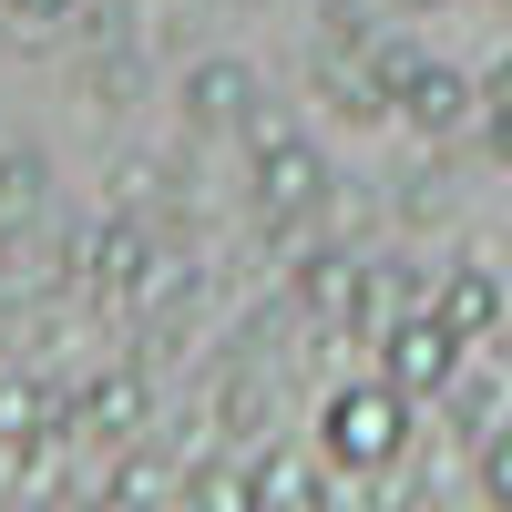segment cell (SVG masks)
I'll use <instances>...</instances> for the list:
<instances>
[{
    "mask_svg": "<svg viewBox=\"0 0 512 512\" xmlns=\"http://www.w3.org/2000/svg\"><path fill=\"white\" fill-rule=\"evenodd\" d=\"M246 103H256V72L246 62H195L185 72V113L195 123H246Z\"/></svg>",
    "mask_w": 512,
    "mask_h": 512,
    "instance_id": "obj_9",
    "label": "cell"
},
{
    "mask_svg": "<svg viewBox=\"0 0 512 512\" xmlns=\"http://www.w3.org/2000/svg\"><path fill=\"white\" fill-rule=\"evenodd\" d=\"M482 134H492V154L512 164V82H502V93H492V113H482Z\"/></svg>",
    "mask_w": 512,
    "mask_h": 512,
    "instance_id": "obj_15",
    "label": "cell"
},
{
    "mask_svg": "<svg viewBox=\"0 0 512 512\" xmlns=\"http://www.w3.org/2000/svg\"><path fill=\"white\" fill-rule=\"evenodd\" d=\"M431 318H441L451 338H472V349H482V338L502 328V287H492V267H451V277L431 287Z\"/></svg>",
    "mask_w": 512,
    "mask_h": 512,
    "instance_id": "obj_7",
    "label": "cell"
},
{
    "mask_svg": "<svg viewBox=\"0 0 512 512\" xmlns=\"http://www.w3.org/2000/svg\"><path fill=\"white\" fill-rule=\"evenodd\" d=\"M472 103H482V82H472V72H451V62H420V72H410V93H400V113H410L431 144H451L461 123H472Z\"/></svg>",
    "mask_w": 512,
    "mask_h": 512,
    "instance_id": "obj_5",
    "label": "cell"
},
{
    "mask_svg": "<svg viewBox=\"0 0 512 512\" xmlns=\"http://www.w3.org/2000/svg\"><path fill=\"white\" fill-rule=\"evenodd\" d=\"M41 154H0V226H31V205H41Z\"/></svg>",
    "mask_w": 512,
    "mask_h": 512,
    "instance_id": "obj_13",
    "label": "cell"
},
{
    "mask_svg": "<svg viewBox=\"0 0 512 512\" xmlns=\"http://www.w3.org/2000/svg\"><path fill=\"white\" fill-rule=\"evenodd\" d=\"M72 431V400L52 390L41 369H0V451L11 461H31L41 441H62Z\"/></svg>",
    "mask_w": 512,
    "mask_h": 512,
    "instance_id": "obj_3",
    "label": "cell"
},
{
    "mask_svg": "<svg viewBox=\"0 0 512 512\" xmlns=\"http://www.w3.org/2000/svg\"><path fill=\"white\" fill-rule=\"evenodd\" d=\"M400 11H441V0H400Z\"/></svg>",
    "mask_w": 512,
    "mask_h": 512,
    "instance_id": "obj_17",
    "label": "cell"
},
{
    "mask_svg": "<svg viewBox=\"0 0 512 512\" xmlns=\"http://www.w3.org/2000/svg\"><path fill=\"white\" fill-rule=\"evenodd\" d=\"M72 431L82 441H134L144 431V379H93V390L72 400Z\"/></svg>",
    "mask_w": 512,
    "mask_h": 512,
    "instance_id": "obj_8",
    "label": "cell"
},
{
    "mask_svg": "<svg viewBox=\"0 0 512 512\" xmlns=\"http://www.w3.org/2000/svg\"><path fill=\"white\" fill-rule=\"evenodd\" d=\"M144 256H154V236H144L134 216H113V226H93V236H82V287H103V297H134V277H144Z\"/></svg>",
    "mask_w": 512,
    "mask_h": 512,
    "instance_id": "obj_6",
    "label": "cell"
},
{
    "mask_svg": "<svg viewBox=\"0 0 512 512\" xmlns=\"http://www.w3.org/2000/svg\"><path fill=\"white\" fill-rule=\"evenodd\" d=\"M256 195H267V216H308V205L328 195V164L308 134H277V144H256Z\"/></svg>",
    "mask_w": 512,
    "mask_h": 512,
    "instance_id": "obj_4",
    "label": "cell"
},
{
    "mask_svg": "<svg viewBox=\"0 0 512 512\" xmlns=\"http://www.w3.org/2000/svg\"><path fill=\"white\" fill-rule=\"evenodd\" d=\"M246 502H308V512H328V502H338V482H328V472H308V461H287V451H267V461L246 472Z\"/></svg>",
    "mask_w": 512,
    "mask_h": 512,
    "instance_id": "obj_11",
    "label": "cell"
},
{
    "mask_svg": "<svg viewBox=\"0 0 512 512\" xmlns=\"http://www.w3.org/2000/svg\"><path fill=\"white\" fill-rule=\"evenodd\" d=\"M461 369H472V338H451L431 308L379 328V379H390V390H410V400H441Z\"/></svg>",
    "mask_w": 512,
    "mask_h": 512,
    "instance_id": "obj_2",
    "label": "cell"
},
{
    "mask_svg": "<svg viewBox=\"0 0 512 512\" xmlns=\"http://www.w3.org/2000/svg\"><path fill=\"white\" fill-rule=\"evenodd\" d=\"M482 492L512 502V420H502V431H482Z\"/></svg>",
    "mask_w": 512,
    "mask_h": 512,
    "instance_id": "obj_14",
    "label": "cell"
},
{
    "mask_svg": "<svg viewBox=\"0 0 512 512\" xmlns=\"http://www.w3.org/2000/svg\"><path fill=\"white\" fill-rule=\"evenodd\" d=\"M72 11H82V0H11V21H31V31L41 21H72Z\"/></svg>",
    "mask_w": 512,
    "mask_h": 512,
    "instance_id": "obj_16",
    "label": "cell"
},
{
    "mask_svg": "<svg viewBox=\"0 0 512 512\" xmlns=\"http://www.w3.org/2000/svg\"><path fill=\"white\" fill-rule=\"evenodd\" d=\"M318 441H328V461H338V472H390V461L410 451V390H390V379L328 390Z\"/></svg>",
    "mask_w": 512,
    "mask_h": 512,
    "instance_id": "obj_1",
    "label": "cell"
},
{
    "mask_svg": "<svg viewBox=\"0 0 512 512\" xmlns=\"http://www.w3.org/2000/svg\"><path fill=\"white\" fill-rule=\"evenodd\" d=\"M297 297H308L318 318H359V297H369V277H359V256H338V246H318L308 267H297Z\"/></svg>",
    "mask_w": 512,
    "mask_h": 512,
    "instance_id": "obj_10",
    "label": "cell"
},
{
    "mask_svg": "<svg viewBox=\"0 0 512 512\" xmlns=\"http://www.w3.org/2000/svg\"><path fill=\"white\" fill-rule=\"evenodd\" d=\"M359 62H369V82H379V93H390V113H400L410 72L431 62V52H420V41H400V31H369V41H359Z\"/></svg>",
    "mask_w": 512,
    "mask_h": 512,
    "instance_id": "obj_12",
    "label": "cell"
}]
</instances>
